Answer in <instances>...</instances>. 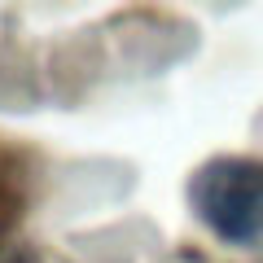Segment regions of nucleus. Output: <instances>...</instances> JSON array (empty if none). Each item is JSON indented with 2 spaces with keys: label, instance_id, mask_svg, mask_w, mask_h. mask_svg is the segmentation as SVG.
I'll return each instance as SVG.
<instances>
[{
  "label": "nucleus",
  "instance_id": "nucleus-1",
  "mask_svg": "<svg viewBox=\"0 0 263 263\" xmlns=\"http://www.w3.org/2000/svg\"><path fill=\"white\" fill-rule=\"evenodd\" d=\"M193 211L211 233L224 241H254L263 237V162L254 158H211L206 167H197L193 184Z\"/></svg>",
  "mask_w": 263,
  "mask_h": 263
},
{
  "label": "nucleus",
  "instance_id": "nucleus-2",
  "mask_svg": "<svg viewBox=\"0 0 263 263\" xmlns=\"http://www.w3.org/2000/svg\"><path fill=\"white\" fill-rule=\"evenodd\" d=\"M0 263H31V259L22 250H5V254H0Z\"/></svg>",
  "mask_w": 263,
  "mask_h": 263
}]
</instances>
